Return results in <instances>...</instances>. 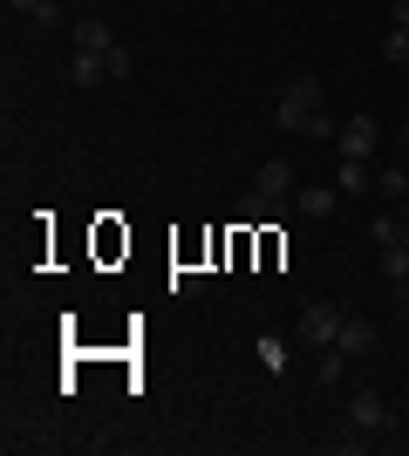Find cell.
<instances>
[{"mask_svg":"<svg viewBox=\"0 0 409 456\" xmlns=\"http://www.w3.org/2000/svg\"><path fill=\"white\" fill-rule=\"evenodd\" d=\"M355 191H369V164L348 157V164H341V198H355Z\"/></svg>","mask_w":409,"mask_h":456,"instance_id":"8fae6325","label":"cell"},{"mask_svg":"<svg viewBox=\"0 0 409 456\" xmlns=\"http://www.w3.org/2000/svg\"><path fill=\"white\" fill-rule=\"evenodd\" d=\"M348 429H362V436L396 429V409L382 402V388H355V395H348Z\"/></svg>","mask_w":409,"mask_h":456,"instance_id":"7a4b0ae2","label":"cell"},{"mask_svg":"<svg viewBox=\"0 0 409 456\" xmlns=\"http://www.w3.org/2000/svg\"><path fill=\"white\" fill-rule=\"evenodd\" d=\"M69 76H76V89H96V82L110 76V61L102 55H69Z\"/></svg>","mask_w":409,"mask_h":456,"instance_id":"30bf717a","label":"cell"},{"mask_svg":"<svg viewBox=\"0 0 409 456\" xmlns=\"http://www.w3.org/2000/svg\"><path fill=\"white\" fill-rule=\"evenodd\" d=\"M7 7H20V14H41V0H7Z\"/></svg>","mask_w":409,"mask_h":456,"instance_id":"ac0fdd59","label":"cell"},{"mask_svg":"<svg viewBox=\"0 0 409 456\" xmlns=\"http://www.w3.org/2000/svg\"><path fill=\"white\" fill-rule=\"evenodd\" d=\"M375 341H382V334H375V321H341V341H334V347H341V354H369Z\"/></svg>","mask_w":409,"mask_h":456,"instance_id":"ba28073f","label":"cell"},{"mask_svg":"<svg viewBox=\"0 0 409 456\" xmlns=\"http://www.w3.org/2000/svg\"><path fill=\"white\" fill-rule=\"evenodd\" d=\"M375 246H403V218H375Z\"/></svg>","mask_w":409,"mask_h":456,"instance_id":"9a60e30c","label":"cell"},{"mask_svg":"<svg viewBox=\"0 0 409 456\" xmlns=\"http://www.w3.org/2000/svg\"><path fill=\"white\" fill-rule=\"evenodd\" d=\"M341 362H348V354H341V347H328V354H321V381H341Z\"/></svg>","mask_w":409,"mask_h":456,"instance_id":"2e32d148","label":"cell"},{"mask_svg":"<svg viewBox=\"0 0 409 456\" xmlns=\"http://www.w3.org/2000/svg\"><path fill=\"white\" fill-rule=\"evenodd\" d=\"M334 205H341V184H307L300 191V218H328Z\"/></svg>","mask_w":409,"mask_h":456,"instance_id":"52a82bcc","label":"cell"},{"mask_svg":"<svg viewBox=\"0 0 409 456\" xmlns=\"http://www.w3.org/2000/svg\"><path fill=\"white\" fill-rule=\"evenodd\" d=\"M102 61H110V76H117V82H130V76H136V55H130V48H123V41H117V48H110V55H102Z\"/></svg>","mask_w":409,"mask_h":456,"instance_id":"7c38bea8","label":"cell"},{"mask_svg":"<svg viewBox=\"0 0 409 456\" xmlns=\"http://www.w3.org/2000/svg\"><path fill=\"white\" fill-rule=\"evenodd\" d=\"M300 341H307V347H334V341H341V314H334L328 300H314L307 314H300Z\"/></svg>","mask_w":409,"mask_h":456,"instance_id":"277c9868","label":"cell"},{"mask_svg":"<svg viewBox=\"0 0 409 456\" xmlns=\"http://www.w3.org/2000/svg\"><path fill=\"white\" fill-rule=\"evenodd\" d=\"M253 191H259V198H273V205H287V191H293V164H259Z\"/></svg>","mask_w":409,"mask_h":456,"instance_id":"8992f818","label":"cell"},{"mask_svg":"<svg viewBox=\"0 0 409 456\" xmlns=\"http://www.w3.org/2000/svg\"><path fill=\"white\" fill-rule=\"evenodd\" d=\"M403 151H409V123H403Z\"/></svg>","mask_w":409,"mask_h":456,"instance_id":"ffe728a7","label":"cell"},{"mask_svg":"<svg viewBox=\"0 0 409 456\" xmlns=\"http://www.w3.org/2000/svg\"><path fill=\"white\" fill-rule=\"evenodd\" d=\"M382 61H409V28H389V35H382Z\"/></svg>","mask_w":409,"mask_h":456,"instance_id":"5bb4252c","label":"cell"},{"mask_svg":"<svg viewBox=\"0 0 409 456\" xmlns=\"http://www.w3.org/2000/svg\"><path fill=\"white\" fill-rule=\"evenodd\" d=\"M273 123H280V130H307V136H334V130H341V123L321 110V82H314V76H293L287 89H280Z\"/></svg>","mask_w":409,"mask_h":456,"instance_id":"6da1fadb","label":"cell"},{"mask_svg":"<svg viewBox=\"0 0 409 456\" xmlns=\"http://www.w3.org/2000/svg\"><path fill=\"white\" fill-rule=\"evenodd\" d=\"M403 246H409V198H403Z\"/></svg>","mask_w":409,"mask_h":456,"instance_id":"d6986e66","label":"cell"},{"mask_svg":"<svg viewBox=\"0 0 409 456\" xmlns=\"http://www.w3.org/2000/svg\"><path fill=\"white\" fill-rule=\"evenodd\" d=\"M389 28H409V0H396V20H389Z\"/></svg>","mask_w":409,"mask_h":456,"instance_id":"e0dca14e","label":"cell"},{"mask_svg":"<svg viewBox=\"0 0 409 456\" xmlns=\"http://www.w3.org/2000/svg\"><path fill=\"white\" fill-rule=\"evenodd\" d=\"M198 286H205V266H192V259H177V252H171V293H177V300H192Z\"/></svg>","mask_w":409,"mask_h":456,"instance_id":"9c48e42d","label":"cell"},{"mask_svg":"<svg viewBox=\"0 0 409 456\" xmlns=\"http://www.w3.org/2000/svg\"><path fill=\"white\" fill-rule=\"evenodd\" d=\"M69 48H76V55H110L117 35H110V20H102V14H82L76 28H69Z\"/></svg>","mask_w":409,"mask_h":456,"instance_id":"5b68a950","label":"cell"},{"mask_svg":"<svg viewBox=\"0 0 409 456\" xmlns=\"http://www.w3.org/2000/svg\"><path fill=\"white\" fill-rule=\"evenodd\" d=\"M375 184H382V191H389V198H409V164H389V171H382V177H375Z\"/></svg>","mask_w":409,"mask_h":456,"instance_id":"4fadbf2b","label":"cell"},{"mask_svg":"<svg viewBox=\"0 0 409 456\" xmlns=\"http://www.w3.org/2000/svg\"><path fill=\"white\" fill-rule=\"evenodd\" d=\"M375 136H382V123H375V116L362 110V116H348V123L334 130V143H341V157H355V164H369V157H375Z\"/></svg>","mask_w":409,"mask_h":456,"instance_id":"3957f363","label":"cell"}]
</instances>
